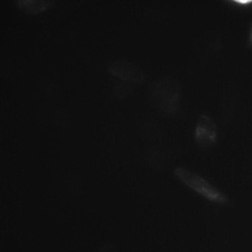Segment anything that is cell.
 <instances>
[{
    "mask_svg": "<svg viewBox=\"0 0 252 252\" xmlns=\"http://www.w3.org/2000/svg\"><path fill=\"white\" fill-rule=\"evenodd\" d=\"M181 86L172 78L160 79L153 83L149 89L152 101L161 111L167 114L176 113L180 103Z\"/></svg>",
    "mask_w": 252,
    "mask_h": 252,
    "instance_id": "1",
    "label": "cell"
},
{
    "mask_svg": "<svg viewBox=\"0 0 252 252\" xmlns=\"http://www.w3.org/2000/svg\"><path fill=\"white\" fill-rule=\"evenodd\" d=\"M175 176L183 183L207 199L219 204L228 203V198L201 176L183 167L174 170Z\"/></svg>",
    "mask_w": 252,
    "mask_h": 252,
    "instance_id": "2",
    "label": "cell"
},
{
    "mask_svg": "<svg viewBox=\"0 0 252 252\" xmlns=\"http://www.w3.org/2000/svg\"><path fill=\"white\" fill-rule=\"evenodd\" d=\"M107 70L115 77L128 83L140 84L145 79L144 71L139 66L126 60L110 62L107 65Z\"/></svg>",
    "mask_w": 252,
    "mask_h": 252,
    "instance_id": "3",
    "label": "cell"
},
{
    "mask_svg": "<svg viewBox=\"0 0 252 252\" xmlns=\"http://www.w3.org/2000/svg\"><path fill=\"white\" fill-rule=\"evenodd\" d=\"M217 137L215 123L207 115H201L197 120L194 132L197 144L202 148H210L216 143Z\"/></svg>",
    "mask_w": 252,
    "mask_h": 252,
    "instance_id": "4",
    "label": "cell"
},
{
    "mask_svg": "<svg viewBox=\"0 0 252 252\" xmlns=\"http://www.w3.org/2000/svg\"><path fill=\"white\" fill-rule=\"evenodd\" d=\"M17 4L19 7H25L27 12L34 14L46 9L52 3V1L43 0H18Z\"/></svg>",
    "mask_w": 252,
    "mask_h": 252,
    "instance_id": "5",
    "label": "cell"
},
{
    "mask_svg": "<svg viewBox=\"0 0 252 252\" xmlns=\"http://www.w3.org/2000/svg\"><path fill=\"white\" fill-rule=\"evenodd\" d=\"M233 1L241 5H248L252 4V0H235Z\"/></svg>",
    "mask_w": 252,
    "mask_h": 252,
    "instance_id": "6",
    "label": "cell"
},
{
    "mask_svg": "<svg viewBox=\"0 0 252 252\" xmlns=\"http://www.w3.org/2000/svg\"><path fill=\"white\" fill-rule=\"evenodd\" d=\"M250 40L252 43V27L251 28L250 33Z\"/></svg>",
    "mask_w": 252,
    "mask_h": 252,
    "instance_id": "7",
    "label": "cell"
}]
</instances>
